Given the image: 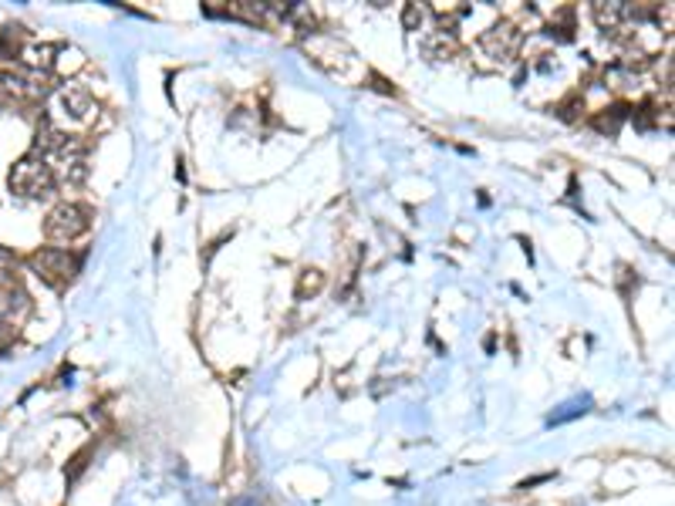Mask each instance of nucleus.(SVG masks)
Masks as SVG:
<instances>
[{
    "label": "nucleus",
    "instance_id": "nucleus-14",
    "mask_svg": "<svg viewBox=\"0 0 675 506\" xmlns=\"http://www.w3.org/2000/svg\"><path fill=\"white\" fill-rule=\"evenodd\" d=\"M7 338H11V328H7V324H4V321H0V344L7 342Z\"/></svg>",
    "mask_w": 675,
    "mask_h": 506
},
{
    "label": "nucleus",
    "instance_id": "nucleus-7",
    "mask_svg": "<svg viewBox=\"0 0 675 506\" xmlns=\"http://www.w3.org/2000/svg\"><path fill=\"white\" fill-rule=\"evenodd\" d=\"M27 314H31V297H27V291L21 287V283H4L0 287V321L4 324H17V321H25Z\"/></svg>",
    "mask_w": 675,
    "mask_h": 506
},
{
    "label": "nucleus",
    "instance_id": "nucleus-1",
    "mask_svg": "<svg viewBox=\"0 0 675 506\" xmlns=\"http://www.w3.org/2000/svg\"><path fill=\"white\" fill-rule=\"evenodd\" d=\"M11 189L17 196H25V200H48V196H55L58 183H55V173H51L48 159H41V155H35V153L25 155V159L11 169Z\"/></svg>",
    "mask_w": 675,
    "mask_h": 506
},
{
    "label": "nucleus",
    "instance_id": "nucleus-11",
    "mask_svg": "<svg viewBox=\"0 0 675 506\" xmlns=\"http://www.w3.org/2000/svg\"><path fill=\"white\" fill-rule=\"evenodd\" d=\"M426 17H429V7H419V4H405L402 24L409 27V31H419V27L426 24Z\"/></svg>",
    "mask_w": 675,
    "mask_h": 506
},
{
    "label": "nucleus",
    "instance_id": "nucleus-13",
    "mask_svg": "<svg viewBox=\"0 0 675 506\" xmlns=\"http://www.w3.org/2000/svg\"><path fill=\"white\" fill-rule=\"evenodd\" d=\"M14 273H17V257H14V253H7V250H0V281L11 283Z\"/></svg>",
    "mask_w": 675,
    "mask_h": 506
},
{
    "label": "nucleus",
    "instance_id": "nucleus-12",
    "mask_svg": "<svg viewBox=\"0 0 675 506\" xmlns=\"http://www.w3.org/2000/svg\"><path fill=\"white\" fill-rule=\"evenodd\" d=\"M321 283H324V277H321V271H304V273H301V287H297V294L304 297V294H308V291H311V294H314V291H321Z\"/></svg>",
    "mask_w": 675,
    "mask_h": 506
},
{
    "label": "nucleus",
    "instance_id": "nucleus-10",
    "mask_svg": "<svg viewBox=\"0 0 675 506\" xmlns=\"http://www.w3.org/2000/svg\"><path fill=\"white\" fill-rule=\"evenodd\" d=\"M628 118V108L625 105H618V108H604V115L594 118V125L601 132H608V135H615L618 129H621V122Z\"/></svg>",
    "mask_w": 675,
    "mask_h": 506
},
{
    "label": "nucleus",
    "instance_id": "nucleus-5",
    "mask_svg": "<svg viewBox=\"0 0 675 506\" xmlns=\"http://www.w3.org/2000/svg\"><path fill=\"white\" fill-rule=\"evenodd\" d=\"M55 105H58V112H65L68 118H78V122H95L98 115L95 98L82 84H61L55 92Z\"/></svg>",
    "mask_w": 675,
    "mask_h": 506
},
{
    "label": "nucleus",
    "instance_id": "nucleus-3",
    "mask_svg": "<svg viewBox=\"0 0 675 506\" xmlns=\"http://www.w3.org/2000/svg\"><path fill=\"white\" fill-rule=\"evenodd\" d=\"M51 159H55V165H51L55 183L78 186V183L88 179V149H84V142H78L74 135H68V142H65Z\"/></svg>",
    "mask_w": 675,
    "mask_h": 506
},
{
    "label": "nucleus",
    "instance_id": "nucleus-6",
    "mask_svg": "<svg viewBox=\"0 0 675 506\" xmlns=\"http://www.w3.org/2000/svg\"><path fill=\"white\" fill-rule=\"evenodd\" d=\"M517 41H521V31L513 27L510 21H497L490 24L483 35H480V47H483L490 58H507V55H513V47H517Z\"/></svg>",
    "mask_w": 675,
    "mask_h": 506
},
{
    "label": "nucleus",
    "instance_id": "nucleus-8",
    "mask_svg": "<svg viewBox=\"0 0 675 506\" xmlns=\"http://www.w3.org/2000/svg\"><path fill=\"white\" fill-rule=\"evenodd\" d=\"M419 47L426 51L429 58H452V55H456V37H452L450 27H436V31H429V35L419 41Z\"/></svg>",
    "mask_w": 675,
    "mask_h": 506
},
{
    "label": "nucleus",
    "instance_id": "nucleus-2",
    "mask_svg": "<svg viewBox=\"0 0 675 506\" xmlns=\"http://www.w3.org/2000/svg\"><path fill=\"white\" fill-rule=\"evenodd\" d=\"M92 226V210L82 206V203H61L48 213L45 220V233H48L51 243H74L78 236L88 233Z\"/></svg>",
    "mask_w": 675,
    "mask_h": 506
},
{
    "label": "nucleus",
    "instance_id": "nucleus-4",
    "mask_svg": "<svg viewBox=\"0 0 675 506\" xmlns=\"http://www.w3.org/2000/svg\"><path fill=\"white\" fill-rule=\"evenodd\" d=\"M31 263H35V271L41 273V277H45L51 287H65V283H68L74 273H78V263H82V257H72L65 247H45V250H37L35 257H31Z\"/></svg>",
    "mask_w": 675,
    "mask_h": 506
},
{
    "label": "nucleus",
    "instance_id": "nucleus-9",
    "mask_svg": "<svg viewBox=\"0 0 675 506\" xmlns=\"http://www.w3.org/2000/svg\"><path fill=\"white\" fill-rule=\"evenodd\" d=\"M594 21L601 31H621L625 27V4H594L591 7Z\"/></svg>",
    "mask_w": 675,
    "mask_h": 506
}]
</instances>
